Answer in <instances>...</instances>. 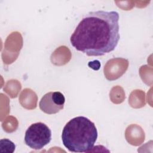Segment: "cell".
Segmentation results:
<instances>
[{
	"instance_id": "obj_1",
	"label": "cell",
	"mask_w": 153,
	"mask_h": 153,
	"mask_svg": "<svg viewBox=\"0 0 153 153\" xmlns=\"http://www.w3.org/2000/svg\"><path fill=\"white\" fill-rule=\"evenodd\" d=\"M118 20L115 11L88 13L71 36V45L88 56H102L112 51L120 38Z\"/></svg>"
},
{
	"instance_id": "obj_2",
	"label": "cell",
	"mask_w": 153,
	"mask_h": 153,
	"mask_svg": "<svg viewBox=\"0 0 153 153\" xmlns=\"http://www.w3.org/2000/svg\"><path fill=\"white\" fill-rule=\"evenodd\" d=\"M97 139V130L88 118L79 116L71 119L65 126L62 140L69 151L85 152L90 151Z\"/></svg>"
},
{
	"instance_id": "obj_3",
	"label": "cell",
	"mask_w": 153,
	"mask_h": 153,
	"mask_svg": "<svg viewBox=\"0 0 153 153\" xmlns=\"http://www.w3.org/2000/svg\"><path fill=\"white\" fill-rule=\"evenodd\" d=\"M51 131L44 123L39 122L31 124L26 130L25 136V143L30 148L38 150L50 143Z\"/></svg>"
},
{
	"instance_id": "obj_4",
	"label": "cell",
	"mask_w": 153,
	"mask_h": 153,
	"mask_svg": "<svg viewBox=\"0 0 153 153\" xmlns=\"http://www.w3.org/2000/svg\"><path fill=\"white\" fill-rule=\"evenodd\" d=\"M64 95L59 91H51L46 93L41 98L39 106L45 114H54L62 110L65 105Z\"/></svg>"
},
{
	"instance_id": "obj_5",
	"label": "cell",
	"mask_w": 153,
	"mask_h": 153,
	"mask_svg": "<svg viewBox=\"0 0 153 153\" xmlns=\"http://www.w3.org/2000/svg\"><path fill=\"white\" fill-rule=\"evenodd\" d=\"M0 148L1 152L12 153L14 151L16 146L10 140L8 139H2L1 140Z\"/></svg>"
},
{
	"instance_id": "obj_6",
	"label": "cell",
	"mask_w": 153,
	"mask_h": 153,
	"mask_svg": "<svg viewBox=\"0 0 153 153\" xmlns=\"http://www.w3.org/2000/svg\"><path fill=\"white\" fill-rule=\"evenodd\" d=\"M88 66L94 70H98L100 66V64L98 60H94L93 62H90L88 63Z\"/></svg>"
}]
</instances>
